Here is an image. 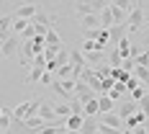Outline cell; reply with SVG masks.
Listing matches in <instances>:
<instances>
[{"label":"cell","mask_w":149,"mask_h":134,"mask_svg":"<svg viewBox=\"0 0 149 134\" xmlns=\"http://www.w3.org/2000/svg\"><path fill=\"white\" fill-rule=\"evenodd\" d=\"M126 26H129V34H136V31H141V26H144V11H141V5H136L134 11L129 13V21H126Z\"/></svg>","instance_id":"obj_1"},{"label":"cell","mask_w":149,"mask_h":134,"mask_svg":"<svg viewBox=\"0 0 149 134\" xmlns=\"http://www.w3.org/2000/svg\"><path fill=\"white\" fill-rule=\"evenodd\" d=\"M74 95H77L82 103H88L90 98H95V95H98V90L93 88L90 83H85V80H77V85H74Z\"/></svg>","instance_id":"obj_2"},{"label":"cell","mask_w":149,"mask_h":134,"mask_svg":"<svg viewBox=\"0 0 149 134\" xmlns=\"http://www.w3.org/2000/svg\"><path fill=\"white\" fill-rule=\"evenodd\" d=\"M0 44H3V49H0V52H3V57H13L15 52H18V49H21V39H18V34H15V36H8V39H5V41H0Z\"/></svg>","instance_id":"obj_3"},{"label":"cell","mask_w":149,"mask_h":134,"mask_svg":"<svg viewBox=\"0 0 149 134\" xmlns=\"http://www.w3.org/2000/svg\"><path fill=\"white\" fill-rule=\"evenodd\" d=\"M126 34H129V26H126V23H113V26H111V44L118 46V41Z\"/></svg>","instance_id":"obj_4"},{"label":"cell","mask_w":149,"mask_h":134,"mask_svg":"<svg viewBox=\"0 0 149 134\" xmlns=\"http://www.w3.org/2000/svg\"><path fill=\"white\" fill-rule=\"evenodd\" d=\"M31 70H29V75H26V83H41V77H44V72H46V67L44 65H29Z\"/></svg>","instance_id":"obj_5"},{"label":"cell","mask_w":149,"mask_h":134,"mask_svg":"<svg viewBox=\"0 0 149 134\" xmlns=\"http://www.w3.org/2000/svg\"><path fill=\"white\" fill-rule=\"evenodd\" d=\"M36 13H39V5L36 3H23V5H18V11L13 15H18V18H33Z\"/></svg>","instance_id":"obj_6"},{"label":"cell","mask_w":149,"mask_h":134,"mask_svg":"<svg viewBox=\"0 0 149 134\" xmlns=\"http://www.w3.org/2000/svg\"><path fill=\"white\" fill-rule=\"evenodd\" d=\"M13 21H15V15H3L0 18V41H5L8 36H10V29H13Z\"/></svg>","instance_id":"obj_7"},{"label":"cell","mask_w":149,"mask_h":134,"mask_svg":"<svg viewBox=\"0 0 149 134\" xmlns=\"http://www.w3.org/2000/svg\"><path fill=\"white\" fill-rule=\"evenodd\" d=\"M80 132H85V134L100 132V119H98V114H95V116H85V121H82V129H80Z\"/></svg>","instance_id":"obj_8"},{"label":"cell","mask_w":149,"mask_h":134,"mask_svg":"<svg viewBox=\"0 0 149 134\" xmlns=\"http://www.w3.org/2000/svg\"><path fill=\"white\" fill-rule=\"evenodd\" d=\"M98 15H100V26H103V29H111V26L116 23V18H113V11H111V3H108V5H105V8H103Z\"/></svg>","instance_id":"obj_9"},{"label":"cell","mask_w":149,"mask_h":134,"mask_svg":"<svg viewBox=\"0 0 149 134\" xmlns=\"http://www.w3.org/2000/svg\"><path fill=\"white\" fill-rule=\"evenodd\" d=\"M82 121H85V114H70L67 116V129L70 132H80L82 129Z\"/></svg>","instance_id":"obj_10"},{"label":"cell","mask_w":149,"mask_h":134,"mask_svg":"<svg viewBox=\"0 0 149 134\" xmlns=\"http://www.w3.org/2000/svg\"><path fill=\"white\" fill-rule=\"evenodd\" d=\"M136 111H139V101H134V98L118 106V114L123 116V119H129V116H131V114H136Z\"/></svg>","instance_id":"obj_11"},{"label":"cell","mask_w":149,"mask_h":134,"mask_svg":"<svg viewBox=\"0 0 149 134\" xmlns=\"http://www.w3.org/2000/svg\"><path fill=\"white\" fill-rule=\"evenodd\" d=\"M26 126H29V132H44L46 119H41L39 114H36V116H29V119H26Z\"/></svg>","instance_id":"obj_12"},{"label":"cell","mask_w":149,"mask_h":134,"mask_svg":"<svg viewBox=\"0 0 149 134\" xmlns=\"http://www.w3.org/2000/svg\"><path fill=\"white\" fill-rule=\"evenodd\" d=\"M10 126H13V111L3 108L0 111V132H10Z\"/></svg>","instance_id":"obj_13"},{"label":"cell","mask_w":149,"mask_h":134,"mask_svg":"<svg viewBox=\"0 0 149 134\" xmlns=\"http://www.w3.org/2000/svg\"><path fill=\"white\" fill-rule=\"evenodd\" d=\"M95 114H100V101H98V95L90 98L88 103H85V116H95Z\"/></svg>","instance_id":"obj_14"},{"label":"cell","mask_w":149,"mask_h":134,"mask_svg":"<svg viewBox=\"0 0 149 134\" xmlns=\"http://www.w3.org/2000/svg\"><path fill=\"white\" fill-rule=\"evenodd\" d=\"M134 75L149 88V67H147V65H136V67H134Z\"/></svg>","instance_id":"obj_15"},{"label":"cell","mask_w":149,"mask_h":134,"mask_svg":"<svg viewBox=\"0 0 149 134\" xmlns=\"http://www.w3.org/2000/svg\"><path fill=\"white\" fill-rule=\"evenodd\" d=\"M111 11H113V18H116V23H126V21H129V15H126V11H123L121 5L111 3Z\"/></svg>","instance_id":"obj_16"},{"label":"cell","mask_w":149,"mask_h":134,"mask_svg":"<svg viewBox=\"0 0 149 134\" xmlns=\"http://www.w3.org/2000/svg\"><path fill=\"white\" fill-rule=\"evenodd\" d=\"M29 26H31V18H18V15H15V21H13V31L18 34V36H21L23 31L29 29Z\"/></svg>","instance_id":"obj_17"},{"label":"cell","mask_w":149,"mask_h":134,"mask_svg":"<svg viewBox=\"0 0 149 134\" xmlns=\"http://www.w3.org/2000/svg\"><path fill=\"white\" fill-rule=\"evenodd\" d=\"M108 65H113V67H121V65H123V57H121L118 46L111 49V54H108Z\"/></svg>","instance_id":"obj_18"},{"label":"cell","mask_w":149,"mask_h":134,"mask_svg":"<svg viewBox=\"0 0 149 134\" xmlns=\"http://www.w3.org/2000/svg\"><path fill=\"white\" fill-rule=\"evenodd\" d=\"M103 52H105V49H95V52H88V54H85V57H88V65H93V67H95L98 62L103 60Z\"/></svg>","instance_id":"obj_19"},{"label":"cell","mask_w":149,"mask_h":134,"mask_svg":"<svg viewBox=\"0 0 149 134\" xmlns=\"http://www.w3.org/2000/svg\"><path fill=\"white\" fill-rule=\"evenodd\" d=\"M31 21H33V23H46V26H52V23H54V18H52V15H46V13H41V11L33 15Z\"/></svg>","instance_id":"obj_20"},{"label":"cell","mask_w":149,"mask_h":134,"mask_svg":"<svg viewBox=\"0 0 149 134\" xmlns=\"http://www.w3.org/2000/svg\"><path fill=\"white\" fill-rule=\"evenodd\" d=\"M113 85H116V77H113V75L103 77V83H100V93H108V90L113 88ZM100 93H98V95H100Z\"/></svg>","instance_id":"obj_21"},{"label":"cell","mask_w":149,"mask_h":134,"mask_svg":"<svg viewBox=\"0 0 149 134\" xmlns=\"http://www.w3.org/2000/svg\"><path fill=\"white\" fill-rule=\"evenodd\" d=\"M46 44H62V39H59V34L54 31V26L46 31Z\"/></svg>","instance_id":"obj_22"},{"label":"cell","mask_w":149,"mask_h":134,"mask_svg":"<svg viewBox=\"0 0 149 134\" xmlns=\"http://www.w3.org/2000/svg\"><path fill=\"white\" fill-rule=\"evenodd\" d=\"M113 3H116V5H121L126 13H131V11L136 8V0H113Z\"/></svg>","instance_id":"obj_23"},{"label":"cell","mask_w":149,"mask_h":134,"mask_svg":"<svg viewBox=\"0 0 149 134\" xmlns=\"http://www.w3.org/2000/svg\"><path fill=\"white\" fill-rule=\"evenodd\" d=\"M36 34H39V31H36V23H33V21H31V26L26 31H23V34H21V36H23V41H29V39H33V36H36Z\"/></svg>","instance_id":"obj_24"},{"label":"cell","mask_w":149,"mask_h":134,"mask_svg":"<svg viewBox=\"0 0 149 134\" xmlns=\"http://www.w3.org/2000/svg\"><path fill=\"white\" fill-rule=\"evenodd\" d=\"M100 29H103V26H95V29H82V36H85V39H98Z\"/></svg>","instance_id":"obj_25"},{"label":"cell","mask_w":149,"mask_h":134,"mask_svg":"<svg viewBox=\"0 0 149 134\" xmlns=\"http://www.w3.org/2000/svg\"><path fill=\"white\" fill-rule=\"evenodd\" d=\"M126 85H129V93H131V90H134V88H139V85H144V83H141V80H139L136 75H131V77L126 80Z\"/></svg>","instance_id":"obj_26"},{"label":"cell","mask_w":149,"mask_h":134,"mask_svg":"<svg viewBox=\"0 0 149 134\" xmlns=\"http://www.w3.org/2000/svg\"><path fill=\"white\" fill-rule=\"evenodd\" d=\"M139 108H141V111H144V114L149 116V93L144 95V98H141V101H139Z\"/></svg>","instance_id":"obj_27"},{"label":"cell","mask_w":149,"mask_h":134,"mask_svg":"<svg viewBox=\"0 0 149 134\" xmlns=\"http://www.w3.org/2000/svg\"><path fill=\"white\" fill-rule=\"evenodd\" d=\"M144 46L149 49V31H147V36H144Z\"/></svg>","instance_id":"obj_28"},{"label":"cell","mask_w":149,"mask_h":134,"mask_svg":"<svg viewBox=\"0 0 149 134\" xmlns=\"http://www.w3.org/2000/svg\"><path fill=\"white\" fill-rule=\"evenodd\" d=\"M111 3H113V0H111Z\"/></svg>","instance_id":"obj_29"}]
</instances>
